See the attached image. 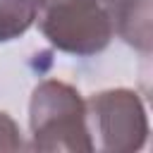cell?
Returning <instances> with one entry per match:
<instances>
[{"label":"cell","mask_w":153,"mask_h":153,"mask_svg":"<svg viewBox=\"0 0 153 153\" xmlns=\"http://www.w3.org/2000/svg\"><path fill=\"white\" fill-rule=\"evenodd\" d=\"M86 120L93 148L105 153L141 151L148 139L143 100L131 88H105L86 98Z\"/></svg>","instance_id":"cell-3"},{"label":"cell","mask_w":153,"mask_h":153,"mask_svg":"<svg viewBox=\"0 0 153 153\" xmlns=\"http://www.w3.org/2000/svg\"><path fill=\"white\" fill-rule=\"evenodd\" d=\"M31 151H93L86 100L60 79H43L29 100Z\"/></svg>","instance_id":"cell-1"},{"label":"cell","mask_w":153,"mask_h":153,"mask_svg":"<svg viewBox=\"0 0 153 153\" xmlns=\"http://www.w3.org/2000/svg\"><path fill=\"white\" fill-rule=\"evenodd\" d=\"M22 148H24V139L19 124L7 112H0V151H22Z\"/></svg>","instance_id":"cell-6"},{"label":"cell","mask_w":153,"mask_h":153,"mask_svg":"<svg viewBox=\"0 0 153 153\" xmlns=\"http://www.w3.org/2000/svg\"><path fill=\"white\" fill-rule=\"evenodd\" d=\"M36 22V0H0V43L24 36Z\"/></svg>","instance_id":"cell-5"},{"label":"cell","mask_w":153,"mask_h":153,"mask_svg":"<svg viewBox=\"0 0 153 153\" xmlns=\"http://www.w3.org/2000/svg\"><path fill=\"white\" fill-rule=\"evenodd\" d=\"M110 14L115 33L134 50L148 55L153 45L151 0H110Z\"/></svg>","instance_id":"cell-4"},{"label":"cell","mask_w":153,"mask_h":153,"mask_svg":"<svg viewBox=\"0 0 153 153\" xmlns=\"http://www.w3.org/2000/svg\"><path fill=\"white\" fill-rule=\"evenodd\" d=\"M36 24L50 45L76 57L103 53L115 36L110 0H36Z\"/></svg>","instance_id":"cell-2"}]
</instances>
